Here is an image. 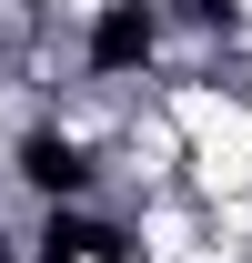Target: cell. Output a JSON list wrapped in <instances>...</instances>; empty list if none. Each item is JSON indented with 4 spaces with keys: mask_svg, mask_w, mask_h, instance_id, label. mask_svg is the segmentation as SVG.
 Returning a JSON list of instances; mask_svg holds the SVG:
<instances>
[{
    "mask_svg": "<svg viewBox=\"0 0 252 263\" xmlns=\"http://www.w3.org/2000/svg\"><path fill=\"white\" fill-rule=\"evenodd\" d=\"M202 243H212V202H202V193L131 202V263H192Z\"/></svg>",
    "mask_w": 252,
    "mask_h": 263,
    "instance_id": "obj_1",
    "label": "cell"
}]
</instances>
